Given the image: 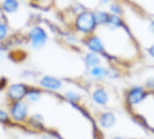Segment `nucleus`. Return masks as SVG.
Listing matches in <instances>:
<instances>
[{
    "label": "nucleus",
    "instance_id": "obj_1",
    "mask_svg": "<svg viewBox=\"0 0 154 139\" xmlns=\"http://www.w3.org/2000/svg\"><path fill=\"white\" fill-rule=\"evenodd\" d=\"M96 26V21H94V15L91 12H83L81 13L76 20V28L78 31L83 33H89L92 31Z\"/></svg>",
    "mask_w": 154,
    "mask_h": 139
},
{
    "label": "nucleus",
    "instance_id": "obj_2",
    "mask_svg": "<svg viewBox=\"0 0 154 139\" xmlns=\"http://www.w3.org/2000/svg\"><path fill=\"white\" fill-rule=\"evenodd\" d=\"M29 38L31 39V45L33 48H42L46 44V35L45 30L40 26H35L31 29V31L29 32Z\"/></svg>",
    "mask_w": 154,
    "mask_h": 139
},
{
    "label": "nucleus",
    "instance_id": "obj_3",
    "mask_svg": "<svg viewBox=\"0 0 154 139\" xmlns=\"http://www.w3.org/2000/svg\"><path fill=\"white\" fill-rule=\"evenodd\" d=\"M11 116L15 122H23L28 116V106L23 101H15L11 108Z\"/></svg>",
    "mask_w": 154,
    "mask_h": 139
},
{
    "label": "nucleus",
    "instance_id": "obj_4",
    "mask_svg": "<svg viewBox=\"0 0 154 139\" xmlns=\"http://www.w3.org/2000/svg\"><path fill=\"white\" fill-rule=\"evenodd\" d=\"M28 93V86L26 84L22 83H17V84H13L11 85L7 92V97L12 101H21Z\"/></svg>",
    "mask_w": 154,
    "mask_h": 139
},
{
    "label": "nucleus",
    "instance_id": "obj_5",
    "mask_svg": "<svg viewBox=\"0 0 154 139\" xmlns=\"http://www.w3.org/2000/svg\"><path fill=\"white\" fill-rule=\"evenodd\" d=\"M145 97H146V92L144 91V88L141 86H136L129 91L127 101L130 106H134V105H138L139 102H141L145 99Z\"/></svg>",
    "mask_w": 154,
    "mask_h": 139
},
{
    "label": "nucleus",
    "instance_id": "obj_6",
    "mask_svg": "<svg viewBox=\"0 0 154 139\" xmlns=\"http://www.w3.org/2000/svg\"><path fill=\"white\" fill-rule=\"evenodd\" d=\"M40 86L47 88V90H52V91H57L62 88V83L60 79L55 78V77H51V76H45L39 81Z\"/></svg>",
    "mask_w": 154,
    "mask_h": 139
},
{
    "label": "nucleus",
    "instance_id": "obj_7",
    "mask_svg": "<svg viewBox=\"0 0 154 139\" xmlns=\"http://www.w3.org/2000/svg\"><path fill=\"white\" fill-rule=\"evenodd\" d=\"M86 46L90 51H92L93 53H103V42L97 37V36H92L86 40Z\"/></svg>",
    "mask_w": 154,
    "mask_h": 139
},
{
    "label": "nucleus",
    "instance_id": "obj_8",
    "mask_svg": "<svg viewBox=\"0 0 154 139\" xmlns=\"http://www.w3.org/2000/svg\"><path fill=\"white\" fill-rule=\"evenodd\" d=\"M115 115L113 113H103L101 116H100V119H99V124L105 128V129H109V128H112V126L115 124Z\"/></svg>",
    "mask_w": 154,
    "mask_h": 139
},
{
    "label": "nucleus",
    "instance_id": "obj_9",
    "mask_svg": "<svg viewBox=\"0 0 154 139\" xmlns=\"http://www.w3.org/2000/svg\"><path fill=\"white\" fill-rule=\"evenodd\" d=\"M92 98H93L94 102H97L98 105H101V106L107 105V102H108V94L106 93V91L103 88L96 90L93 92V94H92Z\"/></svg>",
    "mask_w": 154,
    "mask_h": 139
},
{
    "label": "nucleus",
    "instance_id": "obj_10",
    "mask_svg": "<svg viewBox=\"0 0 154 139\" xmlns=\"http://www.w3.org/2000/svg\"><path fill=\"white\" fill-rule=\"evenodd\" d=\"M106 25H107V28H108L109 30H113V31H114V30H116V29L121 28V26L123 25V23H122V20H121L120 16H117V15H115V14H112V15H109L108 21H107Z\"/></svg>",
    "mask_w": 154,
    "mask_h": 139
},
{
    "label": "nucleus",
    "instance_id": "obj_11",
    "mask_svg": "<svg viewBox=\"0 0 154 139\" xmlns=\"http://www.w3.org/2000/svg\"><path fill=\"white\" fill-rule=\"evenodd\" d=\"M2 8L7 13H15L19 9V2L16 0H5L2 2Z\"/></svg>",
    "mask_w": 154,
    "mask_h": 139
},
{
    "label": "nucleus",
    "instance_id": "obj_12",
    "mask_svg": "<svg viewBox=\"0 0 154 139\" xmlns=\"http://www.w3.org/2000/svg\"><path fill=\"white\" fill-rule=\"evenodd\" d=\"M93 15H94L96 24H98V25L106 24V23H107V21H108V17H109L108 13L103 12V11H97Z\"/></svg>",
    "mask_w": 154,
    "mask_h": 139
},
{
    "label": "nucleus",
    "instance_id": "obj_13",
    "mask_svg": "<svg viewBox=\"0 0 154 139\" xmlns=\"http://www.w3.org/2000/svg\"><path fill=\"white\" fill-rule=\"evenodd\" d=\"M85 62H86V64H88L89 67H96V66H99V63H100V57H98L97 53L91 52V53H88V54H86V57H85Z\"/></svg>",
    "mask_w": 154,
    "mask_h": 139
},
{
    "label": "nucleus",
    "instance_id": "obj_14",
    "mask_svg": "<svg viewBox=\"0 0 154 139\" xmlns=\"http://www.w3.org/2000/svg\"><path fill=\"white\" fill-rule=\"evenodd\" d=\"M91 75L93 77H96L98 79H103L106 76L108 75V70H106L103 67H99V66H96V67H92L91 69Z\"/></svg>",
    "mask_w": 154,
    "mask_h": 139
},
{
    "label": "nucleus",
    "instance_id": "obj_15",
    "mask_svg": "<svg viewBox=\"0 0 154 139\" xmlns=\"http://www.w3.org/2000/svg\"><path fill=\"white\" fill-rule=\"evenodd\" d=\"M40 91L37 90V88H32L31 90H28V93H26V98H28V101L29 102H36V101H38L40 99Z\"/></svg>",
    "mask_w": 154,
    "mask_h": 139
},
{
    "label": "nucleus",
    "instance_id": "obj_16",
    "mask_svg": "<svg viewBox=\"0 0 154 139\" xmlns=\"http://www.w3.org/2000/svg\"><path fill=\"white\" fill-rule=\"evenodd\" d=\"M64 95H66V98L68 100L72 101V102H76V101H78L81 99V95H79V93H77L76 91H67L64 93Z\"/></svg>",
    "mask_w": 154,
    "mask_h": 139
},
{
    "label": "nucleus",
    "instance_id": "obj_17",
    "mask_svg": "<svg viewBox=\"0 0 154 139\" xmlns=\"http://www.w3.org/2000/svg\"><path fill=\"white\" fill-rule=\"evenodd\" d=\"M7 33H8V28L5 22L0 21V40L1 39H5L7 37Z\"/></svg>",
    "mask_w": 154,
    "mask_h": 139
},
{
    "label": "nucleus",
    "instance_id": "obj_18",
    "mask_svg": "<svg viewBox=\"0 0 154 139\" xmlns=\"http://www.w3.org/2000/svg\"><path fill=\"white\" fill-rule=\"evenodd\" d=\"M8 121H9L8 114H7L6 112H4V110L0 109V123H7Z\"/></svg>",
    "mask_w": 154,
    "mask_h": 139
},
{
    "label": "nucleus",
    "instance_id": "obj_19",
    "mask_svg": "<svg viewBox=\"0 0 154 139\" xmlns=\"http://www.w3.org/2000/svg\"><path fill=\"white\" fill-rule=\"evenodd\" d=\"M110 11L114 13L115 15H117V14L121 13V8H120V6H119L117 4H115V5H112V6H110Z\"/></svg>",
    "mask_w": 154,
    "mask_h": 139
},
{
    "label": "nucleus",
    "instance_id": "obj_20",
    "mask_svg": "<svg viewBox=\"0 0 154 139\" xmlns=\"http://www.w3.org/2000/svg\"><path fill=\"white\" fill-rule=\"evenodd\" d=\"M146 86L149 90H154V78H149L147 82H146Z\"/></svg>",
    "mask_w": 154,
    "mask_h": 139
},
{
    "label": "nucleus",
    "instance_id": "obj_21",
    "mask_svg": "<svg viewBox=\"0 0 154 139\" xmlns=\"http://www.w3.org/2000/svg\"><path fill=\"white\" fill-rule=\"evenodd\" d=\"M148 53H149V55H151V57H154V45H152V46L148 48Z\"/></svg>",
    "mask_w": 154,
    "mask_h": 139
},
{
    "label": "nucleus",
    "instance_id": "obj_22",
    "mask_svg": "<svg viewBox=\"0 0 154 139\" xmlns=\"http://www.w3.org/2000/svg\"><path fill=\"white\" fill-rule=\"evenodd\" d=\"M149 30H151V32L154 35V21H151V22H149Z\"/></svg>",
    "mask_w": 154,
    "mask_h": 139
},
{
    "label": "nucleus",
    "instance_id": "obj_23",
    "mask_svg": "<svg viewBox=\"0 0 154 139\" xmlns=\"http://www.w3.org/2000/svg\"><path fill=\"white\" fill-rule=\"evenodd\" d=\"M42 139H53V138H52L51 136H43Z\"/></svg>",
    "mask_w": 154,
    "mask_h": 139
},
{
    "label": "nucleus",
    "instance_id": "obj_24",
    "mask_svg": "<svg viewBox=\"0 0 154 139\" xmlns=\"http://www.w3.org/2000/svg\"><path fill=\"white\" fill-rule=\"evenodd\" d=\"M109 1H110V0H101L103 4H107V2H109Z\"/></svg>",
    "mask_w": 154,
    "mask_h": 139
},
{
    "label": "nucleus",
    "instance_id": "obj_25",
    "mask_svg": "<svg viewBox=\"0 0 154 139\" xmlns=\"http://www.w3.org/2000/svg\"><path fill=\"white\" fill-rule=\"evenodd\" d=\"M114 139H123V138H122V137H115Z\"/></svg>",
    "mask_w": 154,
    "mask_h": 139
}]
</instances>
